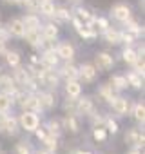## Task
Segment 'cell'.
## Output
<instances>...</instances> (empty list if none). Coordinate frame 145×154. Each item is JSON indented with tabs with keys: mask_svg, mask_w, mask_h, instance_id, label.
<instances>
[{
	"mask_svg": "<svg viewBox=\"0 0 145 154\" xmlns=\"http://www.w3.org/2000/svg\"><path fill=\"white\" fill-rule=\"evenodd\" d=\"M18 118V125L22 131L26 132H35L38 127H40V116L38 112H29V111H22Z\"/></svg>",
	"mask_w": 145,
	"mask_h": 154,
	"instance_id": "6da1fadb",
	"label": "cell"
},
{
	"mask_svg": "<svg viewBox=\"0 0 145 154\" xmlns=\"http://www.w3.org/2000/svg\"><path fill=\"white\" fill-rule=\"evenodd\" d=\"M94 112H98V107H96V102L91 96H78L76 98V114L78 116L91 118Z\"/></svg>",
	"mask_w": 145,
	"mask_h": 154,
	"instance_id": "7a4b0ae2",
	"label": "cell"
},
{
	"mask_svg": "<svg viewBox=\"0 0 145 154\" xmlns=\"http://www.w3.org/2000/svg\"><path fill=\"white\" fill-rule=\"evenodd\" d=\"M114 63H116L114 56H113L111 53H107V51H102V53H96V54H94L93 65L96 67L98 72H107V71H111V69L114 67Z\"/></svg>",
	"mask_w": 145,
	"mask_h": 154,
	"instance_id": "3957f363",
	"label": "cell"
},
{
	"mask_svg": "<svg viewBox=\"0 0 145 154\" xmlns=\"http://www.w3.org/2000/svg\"><path fill=\"white\" fill-rule=\"evenodd\" d=\"M111 17H113L116 22L123 24L125 20L132 18V8H131L129 4H125V2H116V4L111 8Z\"/></svg>",
	"mask_w": 145,
	"mask_h": 154,
	"instance_id": "277c9868",
	"label": "cell"
},
{
	"mask_svg": "<svg viewBox=\"0 0 145 154\" xmlns=\"http://www.w3.org/2000/svg\"><path fill=\"white\" fill-rule=\"evenodd\" d=\"M123 141H125L129 147L143 149V145H145V134H143V131H140L138 127H131V129L123 134Z\"/></svg>",
	"mask_w": 145,
	"mask_h": 154,
	"instance_id": "5b68a950",
	"label": "cell"
},
{
	"mask_svg": "<svg viewBox=\"0 0 145 154\" xmlns=\"http://www.w3.org/2000/svg\"><path fill=\"white\" fill-rule=\"evenodd\" d=\"M98 78V71L93 63H82L78 67V82L80 84H94Z\"/></svg>",
	"mask_w": 145,
	"mask_h": 154,
	"instance_id": "8992f818",
	"label": "cell"
},
{
	"mask_svg": "<svg viewBox=\"0 0 145 154\" xmlns=\"http://www.w3.org/2000/svg\"><path fill=\"white\" fill-rule=\"evenodd\" d=\"M38 56H40V67H42V69H56V67L60 65V58H58L54 47H53V49L40 51Z\"/></svg>",
	"mask_w": 145,
	"mask_h": 154,
	"instance_id": "52a82bcc",
	"label": "cell"
},
{
	"mask_svg": "<svg viewBox=\"0 0 145 154\" xmlns=\"http://www.w3.org/2000/svg\"><path fill=\"white\" fill-rule=\"evenodd\" d=\"M38 102H40V111H53L56 107V91H38Z\"/></svg>",
	"mask_w": 145,
	"mask_h": 154,
	"instance_id": "ba28073f",
	"label": "cell"
},
{
	"mask_svg": "<svg viewBox=\"0 0 145 154\" xmlns=\"http://www.w3.org/2000/svg\"><path fill=\"white\" fill-rule=\"evenodd\" d=\"M54 51H56L58 58L63 60V62H67V60H75V54H76L75 45H72L69 40H62V42H58V44L54 45Z\"/></svg>",
	"mask_w": 145,
	"mask_h": 154,
	"instance_id": "9c48e42d",
	"label": "cell"
},
{
	"mask_svg": "<svg viewBox=\"0 0 145 154\" xmlns=\"http://www.w3.org/2000/svg\"><path fill=\"white\" fill-rule=\"evenodd\" d=\"M62 129L69 134H78L80 132V116L78 114H63L62 118Z\"/></svg>",
	"mask_w": 145,
	"mask_h": 154,
	"instance_id": "30bf717a",
	"label": "cell"
},
{
	"mask_svg": "<svg viewBox=\"0 0 145 154\" xmlns=\"http://www.w3.org/2000/svg\"><path fill=\"white\" fill-rule=\"evenodd\" d=\"M109 105H111V109H113V112L116 116H127V114H131V107H132L131 100H127L123 96H116Z\"/></svg>",
	"mask_w": 145,
	"mask_h": 154,
	"instance_id": "8fae6325",
	"label": "cell"
},
{
	"mask_svg": "<svg viewBox=\"0 0 145 154\" xmlns=\"http://www.w3.org/2000/svg\"><path fill=\"white\" fill-rule=\"evenodd\" d=\"M71 22H72V27H75V31H76V35H78L80 38H84V40H96V38H98V33H96L91 26L82 24V22H78L76 18H71Z\"/></svg>",
	"mask_w": 145,
	"mask_h": 154,
	"instance_id": "7c38bea8",
	"label": "cell"
},
{
	"mask_svg": "<svg viewBox=\"0 0 145 154\" xmlns=\"http://www.w3.org/2000/svg\"><path fill=\"white\" fill-rule=\"evenodd\" d=\"M11 76H13V80L17 82V85H18V87H24V85L33 78L31 71H29L26 65H22V63H20V65H17V67H13V74H11Z\"/></svg>",
	"mask_w": 145,
	"mask_h": 154,
	"instance_id": "4fadbf2b",
	"label": "cell"
},
{
	"mask_svg": "<svg viewBox=\"0 0 145 154\" xmlns=\"http://www.w3.org/2000/svg\"><path fill=\"white\" fill-rule=\"evenodd\" d=\"M20 131V125H18V118L17 116H11V114H6L4 116V123H2V132L9 138L17 136Z\"/></svg>",
	"mask_w": 145,
	"mask_h": 154,
	"instance_id": "5bb4252c",
	"label": "cell"
},
{
	"mask_svg": "<svg viewBox=\"0 0 145 154\" xmlns=\"http://www.w3.org/2000/svg\"><path fill=\"white\" fill-rule=\"evenodd\" d=\"M58 72H60V78L63 80H78V65L72 63V60L63 62V65L58 67Z\"/></svg>",
	"mask_w": 145,
	"mask_h": 154,
	"instance_id": "9a60e30c",
	"label": "cell"
},
{
	"mask_svg": "<svg viewBox=\"0 0 145 154\" xmlns=\"http://www.w3.org/2000/svg\"><path fill=\"white\" fill-rule=\"evenodd\" d=\"M22 111H29V112H42L40 111V102H38V94L35 93V94H26L24 96V100L20 102V105H18Z\"/></svg>",
	"mask_w": 145,
	"mask_h": 154,
	"instance_id": "2e32d148",
	"label": "cell"
},
{
	"mask_svg": "<svg viewBox=\"0 0 145 154\" xmlns=\"http://www.w3.org/2000/svg\"><path fill=\"white\" fill-rule=\"evenodd\" d=\"M18 89H20V87L17 85V82L13 80L11 74H0V91H2V93L13 96Z\"/></svg>",
	"mask_w": 145,
	"mask_h": 154,
	"instance_id": "e0dca14e",
	"label": "cell"
},
{
	"mask_svg": "<svg viewBox=\"0 0 145 154\" xmlns=\"http://www.w3.org/2000/svg\"><path fill=\"white\" fill-rule=\"evenodd\" d=\"M40 33H42V38L44 40H58V35H60V26L54 24V22H47V24H42L40 27Z\"/></svg>",
	"mask_w": 145,
	"mask_h": 154,
	"instance_id": "ac0fdd59",
	"label": "cell"
},
{
	"mask_svg": "<svg viewBox=\"0 0 145 154\" xmlns=\"http://www.w3.org/2000/svg\"><path fill=\"white\" fill-rule=\"evenodd\" d=\"M6 29H8L9 36H13V38H22L24 33H26V27H24V24H22V18H11V20L8 22Z\"/></svg>",
	"mask_w": 145,
	"mask_h": 154,
	"instance_id": "d6986e66",
	"label": "cell"
},
{
	"mask_svg": "<svg viewBox=\"0 0 145 154\" xmlns=\"http://www.w3.org/2000/svg\"><path fill=\"white\" fill-rule=\"evenodd\" d=\"M96 96H98L102 102L111 103V102L118 96V93H116L109 84H100V85H98V89H96Z\"/></svg>",
	"mask_w": 145,
	"mask_h": 154,
	"instance_id": "ffe728a7",
	"label": "cell"
},
{
	"mask_svg": "<svg viewBox=\"0 0 145 154\" xmlns=\"http://www.w3.org/2000/svg\"><path fill=\"white\" fill-rule=\"evenodd\" d=\"M72 18V11L67 8V6H56L54 8V15H53V20L54 24H65V22H71Z\"/></svg>",
	"mask_w": 145,
	"mask_h": 154,
	"instance_id": "44dd1931",
	"label": "cell"
},
{
	"mask_svg": "<svg viewBox=\"0 0 145 154\" xmlns=\"http://www.w3.org/2000/svg\"><path fill=\"white\" fill-rule=\"evenodd\" d=\"M22 38L26 40V44L29 47L38 49L40 47V42H42V33H40V29H26V33H24Z\"/></svg>",
	"mask_w": 145,
	"mask_h": 154,
	"instance_id": "7402d4cb",
	"label": "cell"
},
{
	"mask_svg": "<svg viewBox=\"0 0 145 154\" xmlns=\"http://www.w3.org/2000/svg\"><path fill=\"white\" fill-rule=\"evenodd\" d=\"M72 18H76L78 22H82V24H87V26H91V22H93V18H94V15L87 9V8H82V6H78L75 11H72Z\"/></svg>",
	"mask_w": 145,
	"mask_h": 154,
	"instance_id": "603a6c76",
	"label": "cell"
},
{
	"mask_svg": "<svg viewBox=\"0 0 145 154\" xmlns=\"http://www.w3.org/2000/svg\"><path fill=\"white\" fill-rule=\"evenodd\" d=\"M65 94H67V98L82 96V84L78 80H65Z\"/></svg>",
	"mask_w": 145,
	"mask_h": 154,
	"instance_id": "cb8c5ba5",
	"label": "cell"
},
{
	"mask_svg": "<svg viewBox=\"0 0 145 154\" xmlns=\"http://www.w3.org/2000/svg\"><path fill=\"white\" fill-rule=\"evenodd\" d=\"M22 24L26 29H40L42 27V20L36 13H26L22 17Z\"/></svg>",
	"mask_w": 145,
	"mask_h": 154,
	"instance_id": "d4e9b609",
	"label": "cell"
},
{
	"mask_svg": "<svg viewBox=\"0 0 145 154\" xmlns=\"http://www.w3.org/2000/svg\"><path fill=\"white\" fill-rule=\"evenodd\" d=\"M116 93H120V91H125L129 85H127V78H125V74H113L111 78H109V82H107Z\"/></svg>",
	"mask_w": 145,
	"mask_h": 154,
	"instance_id": "484cf974",
	"label": "cell"
},
{
	"mask_svg": "<svg viewBox=\"0 0 145 154\" xmlns=\"http://www.w3.org/2000/svg\"><path fill=\"white\" fill-rule=\"evenodd\" d=\"M103 42L109 44V45H120V29H114V27H107L103 33Z\"/></svg>",
	"mask_w": 145,
	"mask_h": 154,
	"instance_id": "4316f807",
	"label": "cell"
},
{
	"mask_svg": "<svg viewBox=\"0 0 145 154\" xmlns=\"http://www.w3.org/2000/svg\"><path fill=\"white\" fill-rule=\"evenodd\" d=\"M45 131H47L49 134H53V136H58V138H60V134L63 132V129H62V120H60V118H56V116L49 118V120H47V123H45Z\"/></svg>",
	"mask_w": 145,
	"mask_h": 154,
	"instance_id": "83f0119b",
	"label": "cell"
},
{
	"mask_svg": "<svg viewBox=\"0 0 145 154\" xmlns=\"http://www.w3.org/2000/svg\"><path fill=\"white\" fill-rule=\"evenodd\" d=\"M40 143H42L44 149H45L47 152H51V154H54V152L58 150V145H60V143H58V136H53V134H49V132L44 136V140H42Z\"/></svg>",
	"mask_w": 145,
	"mask_h": 154,
	"instance_id": "f1b7e54d",
	"label": "cell"
},
{
	"mask_svg": "<svg viewBox=\"0 0 145 154\" xmlns=\"http://www.w3.org/2000/svg\"><path fill=\"white\" fill-rule=\"evenodd\" d=\"M54 8H56V6H54L53 0H44V2H40L36 13H40V17H44V18H53V15H54Z\"/></svg>",
	"mask_w": 145,
	"mask_h": 154,
	"instance_id": "f546056e",
	"label": "cell"
},
{
	"mask_svg": "<svg viewBox=\"0 0 145 154\" xmlns=\"http://www.w3.org/2000/svg\"><path fill=\"white\" fill-rule=\"evenodd\" d=\"M4 60H6V63H8L11 69L22 63V56H20V53H18V51H13V49H6V53H4Z\"/></svg>",
	"mask_w": 145,
	"mask_h": 154,
	"instance_id": "4dcf8cb0",
	"label": "cell"
},
{
	"mask_svg": "<svg viewBox=\"0 0 145 154\" xmlns=\"http://www.w3.org/2000/svg\"><path fill=\"white\" fill-rule=\"evenodd\" d=\"M123 27H125V31L132 33L136 38L143 35V27H141V24H140L138 20H134V18H129V20H125V22H123Z\"/></svg>",
	"mask_w": 145,
	"mask_h": 154,
	"instance_id": "1f68e13d",
	"label": "cell"
},
{
	"mask_svg": "<svg viewBox=\"0 0 145 154\" xmlns=\"http://www.w3.org/2000/svg\"><path fill=\"white\" fill-rule=\"evenodd\" d=\"M131 114H132V118H134L138 123L143 125V122H145V105H143V102H136V103H132V107H131Z\"/></svg>",
	"mask_w": 145,
	"mask_h": 154,
	"instance_id": "d6a6232c",
	"label": "cell"
},
{
	"mask_svg": "<svg viewBox=\"0 0 145 154\" xmlns=\"http://www.w3.org/2000/svg\"><path fill=\"white\" fill-rule=\"evenodd\" d=\"M91 27H93L98 35H102L107 27H111V24H109V20H107L105 17H94L93 22H91Z\"/></svg>",
	"mask_w": 145,
	"mask_h": 154,
	"instance_id": "836d02e7",
	"label": "cell"
},
{
	"mask_svg": "<svg viewBox=\"0 0 145 154\" xmlns=\"http://www.w3.org/2000/svg\"><path fill=\"white\" fill-rule=\"evenodd\" d=\"M125 78H127V85L132 87V89H143V78L140 74H136L134 71H131L129 74H125Z\"/></svg>",
	"mask_w": 145,
	"mask_h": 154,
	"instance_id": "e575fe53",
	"label": "cell"
},
{
	"mask_svg": "<svg viewBox=\"0 0 145 154\" xmlns=\"http://www.w3.org/2000/svg\"><path fill=\"white\" fill-rule=\"evenodd\" d=\"M138 54H136V49H132V45H125L122 49V60L127 63V65H132L136 62Z\"/></svg>",
	"mask_w": 145,
	"mask_h": 154,
	"instance_id": "d590c367",
	"label": "cell"
},
{
	"mask_svg": "<svg viewBox=\"0 0 145 154\" xmlns=\"http://www.w3.org/2000/svg\"><path fill=\"white\" fill-rule=\"evenodd\" d=\"M40 2H42V0H20L18 6H20V8H24L27 13H36V11H38Z\"/></svg>",
	"mask_w": 145,
	"mask_h": 154,
	"instance_id": "8d00e7d4",
	"label": "cell"
},
{
	"mask_svg": "<svg viewBox=\"0 0 145 154\" xmlns=\"http://www.w3.org/2000/svg\"><path fill=\"white\" fill-rule=\"evenodd\" d=\"M11 107H13V100H11V96L0 91V112H9Z\"/></svg>",
	"mask_w": 145,
	"mask_h": 154,
	"instance_id": "74e56055",
	"label": "cell"
},
{
	"mask_svg": "<svg viewBox=\"0 0 145 154\" xmlns=\"http://www.w3.org/2000/svg\"><path fill=\"white\" fill-rule=\"evenodd\" d=\"M103 127H105V131L111 132V134H116V132L120 131L118 122H116L114 118H111V116H105V123H103Z\"/></svg>",
	"mask_w": 145,
	"mask_h": 154,
	"instance_id": "f35d334b",
	"label": "cell"
},
{
	"mask_svg": "<svg viewBox=\"0 0 145 154\" xmlns=\"http://www.w3.org/2000/svg\"><path fill=\"white\" fill-rule=\"evenodd\" d=\"M8 40H9V33L6 27L0 26V54H4L8 49Z\"/></svg>",
	"mask_w": 145,
	"mask_h": 154,
	"instance_id": "ab89813d",
	"label": "cell"
},
{
	"mask_svg": "<svg viewBox=\"0 0 145 154\" xmlns=\"http://www.w3.org/2000/svg\"><path fill=\"white\" fill-rule=\"evenodd\" d=\"M107 131L103 129V127H98V129H93V140L96 141V143H103V141H107Z\"/></svg>",
	"mask_w": 145,
	"mask_h": 154,
	"instance_id": "60d3db41",
	"label": "cell"
},
{
	"mask_svg": "<svg viewBox=\"0 0 145 154\" xmlns=\"http://www.w3.org/2000/svg\"><path fill=\"white\" fill-rule=\"evenodd\" d=\"M62 107L65 114H76V98H67Z\"/></svg>",
	"mask_w": 145,
	"mask_h": 154,
	"instance_id": "b9f144b4",
	"label": "cell"
},
{
	"mask_svg": "<svg viewBox=\"0 0 145 154\" xmlns=\"http://www.w3.org/2000/svg\"><path fill=\"white\" fill-rule=\"evenodd\" d=\"M136 42V36L132 35V33H129V31H120V44H123V45H132Z\"/></svg>",
	"mask_w": 145,
	"mask_h": 154,
	"instance_id": "7bdbcfd3",
	"label": "cell"
},
{
	"mask_svg": "<svg viewBox=\"0 0 145 154\" xmlns=\"http://www.w3.org/2000/svg\"><path fill=\"white\" fill-rule=\"evenodd\" d=\"M15 154H33V149L29 141H18L15 145Z\"/></svg>",
	"mask_w": 145,
	"mask_h": 154,
	"instance_id": "ee69618b",
	"label": "cell"
},
{
	"mask_svg": "<svg viewBox=\"0 0 145 154\" xmlns=\"http://www.w3.org/2000/svg\"><path fill=\"white\" fill-rule=\"evenodd\" d=\"M33 134L36 136V140H38V141H42V140H44V136L47 134V131H45V127H44V129H42V127H38V129H36Z\"/></svg>",
	"mask_w": 145,
	"mask_h": 154,
	"instance_id": "f6af8a7d",
	"label": "cell"
},
{
	"mask_svg": "<svg viewBox=\"0 0 145 154\" xmlns=\"http://www.w3.org/2000/svg\"><path fill=\"white\" fill-rule=\"evenodd\" d=\"M125 154H143V152H141V149H138V147H131Z\"/></svg>",
	"mask_w": 145,
	"mask_h": 154,
	"instance_id": "bcb514c9",
	"label": "cell"
},
{
	"mask_svg": "<svg viewBox=\"0 0 145 154\" xmlns=\"http://www.w3.org/2000/svg\"><path fill=\"white\" fill-rule=\"evenodd\" d=\"M4 2H6V4H11V6H18L20 0H4Z\"/></svg>",
	"mask_w": 145,
	"mask_h": 154,
	"instance_id": "7dc6e473",
	"label": "cell"
},
{
	"mask_svg": "<svg viewBox=\"0 0 145 154\" xmlns=\"http://www.w3.org/2000/svg\"><path fill=\"white\" fill-rule=\"evenodd\" d=\"M35 154H51V152H47V150H45V149H42V150H36V152H35Z\"/></svg>",
	"mask_w": 145,
	"mask_h": 154,
	"instance_id": "c3c4849f",
	"label": "cell"
},
{
	"mask_svg": "<svg viewBox=\"0 0 145 154\" xmlns=\"http://www.w3.org/2000/svg\"><path fill=\"white\" fill-rule=\"evenodd\" d=\"M69 4H80V2H84V0H67Z\"/></svg>",
	"mask_w": 145,
	"mask_h": 154,
	"instance_id": "681fc988",
	"label": "cell"
},
{
	"mask_svg": "<svg viewBox=\"0 0 145 154\" xmlns=\"http://www.w3.org/2000/svg\"><path fill=\"white\" fill-rule=\"evenodd\" d=\"M76 154H93V152H89V150H76Z\"/></svg>",
	"mask_w": 145,
	"mask_h": 154,
	"instance_id": "f907efd6",
	"label": "cell"
},
{
	"mask_svg": "<svg viewBox=\"0 0 145 154\" xmlns=\"http://www.w3.org/2000/svg\"><path fill=\"white\" fill-rule=\"evenodd\" d=\"M0 154H6V152H4V150H0Z\"/></svg>",
	"mask_w": 145,
	"mask_h": 154,
	"instance_id": "816d5d0a",
	"label": "cell"
},
{
	"mask_svg": "<svg viewBox=\"0 0 145 154\" xmlns=\"http://www.w3.org/2000/svg\"><path fill=\"white\" fill-rule=\"evenodd\" d=\"M42 2H44V0H42Z\"/></svg>",
	"mask_w": 145,
	"mask_h": 154,
	"instance_id": "f5cc1de1",
	"label": "cell"
}]
</instances>
